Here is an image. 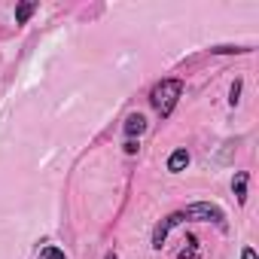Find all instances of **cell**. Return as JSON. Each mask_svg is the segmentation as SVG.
<instances>
[{
    "instance_id": "7",
    "label": "cell",
    "mask_w": 259,
    "mask_h": 259,
    "mask_svg": "<svg viewBox=\"0 0 259 259\" xmlns=\"http://www.w3.org/2000/svg\"><path fill=\"white\" fill-rule=\"evenodd\" d=\"M40 259H67V256H64L58 247H43V250H40Z\"/></svg>"
},
{
    "instance_id": "4",
    "label": "cell",
    "mask_w": 259,
    "mask_h": 259,
    "mask_svg": "<svg viewBox=\"0 0 259 259\" xmlns=\"http://www.w3.org/2000/svg\"><path fill=\"white\" fill-rule=\"evenodd\" d=\"M186 165H189V153H186V150H177V153L168 159V171H183Z\"/></svg>"
},
{
    "instance_id": "9",
    "label": "cell",
    "mask_w": 259,
    "mask_h": 259,
    "mask_svg": "<svg viewBox=\"0 0 259 259\" xmlns=\"http://www.w3.org/2000/svg\"><path fill=\"white\" fill-rule=\"evenodd\" d=\"M125 153H128V156H135V153H138V144H135V141H128V144H125Z\"/></svg>"
},
{
    "instance_id": "3",
    "label": "cell",
    "mask_w": 259,
    "mask_h": 259,
    "mask_svg": "<svg viewBox=\"0 0 259 259\" xmlns=\"http://www.w3.org/2000/svg\"><path fill=\"white\" fill-rule=\"evenodd\" d=\"M144 128H147V119H144L141 113H135V116H128V122H125V132H128V135H141Z\"/></svg>"
},
{
    "instance_id": "5",
    "label": "cell",
    "mask_w": 259,
    "mask_h": 259,
    "mask_svg": "<svg viewBox=\"0 0 259 259\" xmlns=\"http://www.w3.org/2000/svg\"><path fill=\"white\" fill-rule=\"evenodd\" d=\"M235 195H238V201H241V204L247 201V174H244V171L235 177Z\"/></svg>"
},
{
    "instance_id": "1",
    "label": "cell",
    "mask_w": 259,
    "mask_h": 259,
    "mask_svg": "<svg viewBox=\"0 0 259 259\" xmlns=\"http://www.w3.org/2000/svg\"><path fill=\"white\" fill-rule=\"evenodd\" d=\"M180 92H183V85H180L177 79H165V82H159V85L153 89V107H156L162 116H168V113L174 110Z\"/></svg>"
},
{
    "instance_id": "11",
    "label": "cell",
    "mask_w": 259,
    "mask_h": 259,
    "mask_svg": "<svg viewBox=\"0 0 259 259\" xmlns=\"http://www.w3.org/2000/svg\"><path fill=\"white\" fill-rule=\"evenodd\" d=\"M107 259H116V253H107Z\"/></svg>"
},
{
    "instance_id": "6",
    "label": "cell",
    "mask_w": 259,
    "mask_h": 259,
    "mask_svg": "<svg viewBox=\"0 0 259 259\" xmlns=\"http://www.w3.org/2000/svg\"><path fill=\"white\" fill-rule=\"evenodd\" d=\"M34 10H37V7H34V4H22V7H19V10H16V22H28V19H31V13H34Z\"/></svg>"
},
{
    "instance_id": "8",
    "label": "cell",
    "mask_w": 259,
    "mask_h": 259,
    "mask_svg": "<svg viewBox=\"0 0 259 259\" xmlns=\"http://www.w3.org/2000/svg\"><path fill=\"white\" fill-rule=\"evenodd\" d=\"M238 95H241V82H235V85H232V98H229V101H232V107L238 104Z\"/></svg>"
},
{
    "instance_id": "2",
    "label": "cell",
    "mask_w": 259,
    "mask_h": 259,
    "mask_svg": "<svg viewBox=\"0 0 259 259\" xmlns=\"http://www.w3.org/2000/svg\"><path fill=\"white\" fill-rule=\"evenodd\" d=\"M183 213V220H213V223H220L223 226V210L220 207H213V204H192V207H186V210H180Z\"/></svg>"
},
{
    "instance_id": "10",
    "label": "cell",
    "mask_w": 259,
    "mask_h": 259,
    "mask_svg": "<svg viewBox=\"0 0 259 259\" xmlns=\"http://www.w3.org/2000/svg\"><path fill=\"white\" fill-rule=\"evenodd\" d=\"M244 259H256V253H253V250L247 247V250H244Z\"/></svg>"
}]
</instances>
